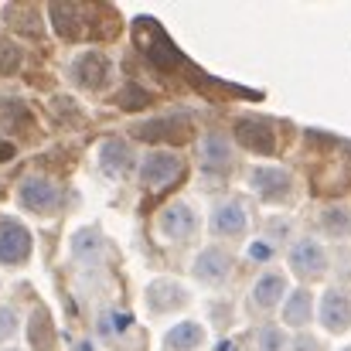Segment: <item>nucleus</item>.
I'll list each match as a JSON object with an SVG mask.
<instances>
[{
  "label": "nucleus",
  "instance_id": "1",
  "mask_svg": "<svg viewBox=\"0 0 351 351\" xmlns=\"http://www.w3.org/2000/svg\"><path fill=\"white\" fill-rule=\"evenodd\" d=\"M17 205L24 212H34V215H55L65 205V191L58 181H51L45 174H27L17 184Z\"/></svg>",
  "mask_w": 351,
  "mask_h": 351
},
{
  "label": "nucleus",
  "instance_id": "2",
  "mask_svg": "<svg viewBox=\"0 0 351 351\" xmlns=\"http://www.w3.org/2000/svg\"><path fill=\"white\" fill-rule=\"evenodd\" d=\"M249 188L266 205H287L293 198V174L280 164H256L249 171Z\"/></svg>",
  "mask_w": 351,
  "mask_h": 351
},
{
  "label": "nucleus",
  "instance_id": "3",
  "mask_svg": "<svg viewBox=\"0 0 351 351\" xmlns=\"http://www.w3.org/2000/svg\"><path fill=\"white\" fill-rule=\"evenodd\" d=\"M181 174H184V160H181L178 154H171V150H150V154H143V160H140V181H143V188H150V191H167V188H174V184L181 181Z\"/></svg>",
  "mask_w": 351,
  "mask_h": 351
},
{
  "label": "nucleus",
  "instance_id": "4",
  "mask_svg": "<svg viewBox=\"0 0 351 351\" xmlns=\"http://www.w3.org/2000/svg\"><path fill=\"white\" fill-rule=\"evenodd\" d=\"M287 263H290V269L300 276V280H321L324 273H328V249L321 245V239H314V235H300V239H293L290 242V249H287Z\"/></svg>",
  "mask_w": 351,
  "mask_h": 351
},
{
  "label": "nucleus",
  "instance_id": "5",
  "mask_svg": "<svg viewBox=\"0 0 351 351\" xmlns=\"http://www.w3.org/2000/svg\"><path fill=\"white\" fill-rule=\"evenodd\" d=\"M31 229L14 215H0V266H24L31 259Z\"/></svg>",
  "mask_w": 351,
  "mask_h": 351
},
{
  "label": "nucleus",
  "instance_id": "6",
  "mask_svg": "<svg viewBox=\"0 0 351 351\" xmlns=\"http://www.w3.org/2000/svg\"><path fill=\"white\" fill-rule=\"evenodd\" d=\"M157 235L167 242H188L198 232V212L188 202H171L157 212Z\"/></svg>",
  "mask_w": 351,
  "mask_h": 351
},
{
  "label": "nucleus",
  "instance_id": "7",
  "mask_svg": "<svg viewBox=\"0 0 351 351\" xmlns=\"http://www.w3.org/2000/svg\"><path fill=\"white\" fill-rule=\"evenodd\" d=\"M314 314H317L321 328L331 331V335L351 331V290H345V287H328V290L321 293Z\"/></svg>",
  "mask_w": 351,
  "mask_h": 351
},
{
  "label": "nucleus",
  "instance_id": "8",
  "mask_svg": "<svg viewBox=\"0 0 351 351\" xmlns=\"http://www.w3.org/2000/svg\"><path fill=\"white\" fill-rule=\"evenodd\" d=\"M136 45H140V51H143L154 65H178V62H181L174 41H171V38L164 34V27H160L157 21H150V17H140V21H136Z\"/></svg>",
  "mask_w": 351,
  "mask_h": 351
},
{
  "label": "nucleus",
  "instance_id": "9",
  "mask_svg": "<svg viewBox=\"0 0 351 351\" xmlns=\"http://www.w3.org/2000/svg\"><path fill=\"white\" fill-rule=\"evenodd\" d=\"M232 269H235L232 252L222 249V245H208V249H202V252L195 256V266H191L195 280L205 283V287H226V283L232 280Z\"/></svg>",
  "mask_w": 351,
  "mask_h": 351
},
{
  "label": "nucleus",
  "instance_id": "10",
  "mask_svg": "<svg viewBox=\"0 0 351 351\" xmlns=\"http://www.w3.org/2000/svg\"><path fill=\"white\" fill-rule=\"evenodd\" d=\"M69 75H72V82H75V86H82V89L96 93V89L110 86L113 62H110L103 51H82V55H75V58H72Z\"/></svg>",
  "mask_w": 351,
  "mask_h": 351
},
{
  "label": "nucleus",
  "instance_id": "11",
  "mask_svg": "<svg viewBox=\"0 0 351 351\" xmlns=\"http://www.w3.org/2000/svg\"><path fill=\"white\" fill-rule=\"evenodd\" d=\"M208 229H212V235H219V239L242 235L249 229V208H245V202L239 195H229V198L215 202L212 219H208Z\"/></svg>",
  "mask_w": 351,
  "mask_h": 351
},
{
  "label": "nucleus",
  "instance_id": "12",
  "mask_svg": "<svg viewBox=\"0 0 351 351\" xmlns=\"http://www.w3.org/2000/svg\"><path fill=\"white\" fill-rule=\"evenodd\" d=\"M198 164H202L205 174H215V178L229 174L235 167V143L226 133L212 130V133L198 143Z\"/></svg>",
  "mask_w": 351,
  "mask_h": 351
},
{
  "label": "nucleus",
  "instance_id": "13",
  "mask_svg": "<svg viewBox=\"0 0 351 351\" xmlns=\"http://www.w3.org/2000/svg\"><path fill=\"white\" fill-rule=\"evenodd\" d=\"M188 130H191V117L188 113H181V110H174V113H164V117L157 119H147V123H136L133 126V133L140 136V140H171V143H181L184 136H188Z\"/></svg>",
  "mask_w": 351,
  "mask_h": 351
},
{
  "label": "nucleus",
  "instance_id": "14",
  "mask_svg": "<svg viewBox=\"0 0 351 351\" xmlns=\"http://www.w3.org/2000/svg\"><path fill=\"white\" fill-rule=\"evenodd\" d=\"M235 140L252 154H276V130L266 117H242L235 123Z\"/></svg>",
  "mask_w": 351,
  "mask_h": 351
},
{
  "label": "nucleus",
  "instance_id": "15",
  "mask_svg": "<svg viewBox=\"0 0 351 351\" xmlns=\"http://www.w3.org/2000/svg\"><path fill=\"white\" fill-rule=\"evenodd\" d=\"M283 297H287V280L276 269H266L249 290V300H252L256 311H273V307H280Z\"/></svg>",
  "mask_w": 351,
  "mask_h": 351
},
{
  "label": "nucleus",
  "instance_id": "16",
  "mask_svg": "<svg viewBox=\"0 0 351 351\" xmlns=\"http://www.w3.org/2000/svg\"><path fill=\"white\" fill-rule=\"evenodd\" d=\"M147 304L154 314H167V311H178L188 304V290L178 280H154L147 287Z\"/></svg>",
  "mask_w": 351,
  "mask_h": 351
},
{
  "label": "nucleus",
  "instance_id": "17",
  "mask_svg": "<svg viewBox=\"0 0 351 351\" xmlns=\"http://www.w3.org/2000/svg\"><path fill=\"white\" fill-rule=\"evenodd\" d=\"M103 252H106V235H103V229L86 226V229H79V232L72 235V259L75 263L96 266L103 259Z\"/></svg>",
  "mask_w": 351,
  "mask_h": 351
},
{
  "label": "nucleus",
  "instance_id": "18",
  "mask_svg": "<svg viewBox=\"0 0 351 351\" xmlns=\"http://www.w3.org/2000/svg\"><path fill=\"white\" fill-rule=\"evenodd\" d=\"M48 17H51V24H55V31L62 38H82L86 27H89L86 10L79 3H51L48 7Z\"/></svg>",
  "mask_w": 351,
  "mask_h": 351
},
{
  "label": "nucleus",
  "instance_id": "19",
  "mask_svg": "<svg viewBox=\"0 0 351 351\" xmlns=\"http://www.w3.org/2000/svg\"><path fill=\"white\" fill-rule=\"evenodd\" d=\"M99 167L106 174H113V178L126 174L133 167V150H130V143L123 136H106L99 143Z\"/></svg>",
  "mask_w": 351,
  "mask_h": 351
},
{
  "label": "nucleus",
  "instance_id": "20",
  "mask_svg": "<svg viewBox=\"0 0 351 351\" xmlns=\"http://www.w3.org/2000/svg\"><path fill=\"white\" fill-rule=\"evenodd\" d=\"M311 317H314V297H311V290H307V287H297L293 293H287L283 324L293 328V331H300V328L311 324Z\"/></svg>",
  "mask_w": 351,
  "mask_h": 351
},
{
  "label": "nucleus",
  "instance_id": "21",
  "mask_svg": "<svg viewBox=\"0 0 351 351\" xmlns=\"http://www.w3.org/2000/svg\"><path fill=\"white\" fill-rule=\"evenodd\" d=\"M317 232L331 235V239L351 235V205H345V202L324 205V208L317 212Z\"/></svg>",
  "mask_w": 351,
  "mask_h": 351
},
{
  "label": "nucleus",
  "instance_id": "22",
  "mask_svg": "<svg viewBox=\"0 0 351 351\" xmlns=\"http://www.w3.org/2000/svg\"><path fill=\"white\" fill-rule=\"evenodd\" d=\"M205 345V328L195 321H181L164 335V348L167 351H198Z\"/></svg>",
  "mask_w": 351,
  "mask_h": 351
},
{
  "label": "nucleus",
  "instance_id": "23",
  "mask_svg": "<svg viewBox=\"0 0 351 351\" xmlns=\"http://www.w3.org/2000/svg\"><path fill=\"white\" fill-rule=\"evenodd\" d=\"M130 328H133V317L119 307H103L99 317H96V331H99L103 341H119Z\"/></svg>",
  "mask_w": 351,
  "mask_h": 351
},
{
  "label": "nucleus",
  "instance_id": "24",
  "mask_svg": "<svg viewBox=\"0 0 351 351\" xmlns=\"http://www.w3.org/2000/svg\"><path fill=\"white\" fill-rule=\"evenodd\" d=\"M24 123H27V106L17 96H0V126L17 133Z\"/></svg>",
  "mask_w": 351,
  "mask_h": 351
},
{
  "label": "nucleus",
  "instance_id": "25",
  "mask_svg": "<svg viewBox=\"0 0 351 351\" xmlns=\"http://www.w3.org/2000/svg\"><path fill=\"white\" fill-rule=\"evenodd\" d=\"M287 345H290V338L280 328H273V324L256 331V351H287Z\"/></svg>",
  "mask_w": 351,
  "mask_h": 351
},
{
  "label": "nucleus",
  "instance_id": "26",
  "mask_svg": "<svg viewBox=\"0 0 351 351\" xmlns=\"http://www.w3.org/2000/svg\"><path fill=\"white\" fill-rule=\"evenodd\" d=\"M17 69H21V51H17V45L7 41V38H0V75H10V72H17Z\"/></svg>",
  "mask_w": 351,
  "mask_h": 351
},
{
  "label": "nucleus",
  "instance_id": "27",
  "mask_svg": "<svg viewBox=\"0 0 351 351\" xmlns=\"http://www.w3.org/2000/svg\"><path fill=\"white\" fill-rule=\"evenodd\" d=\"M17 328H21L17 311H14L10 304H0V341H10V338L17 335Z\"/></svg>",
  "mask_w": 351,
  "mask_h": 351
},
{
  "label": "nucleus",
  "instance_id": "28",
  "mask_svg": "<svg viewBox=\"0 0 351 351\" xmlns=\"http://www.w3.org/2000/svg\"><path fill=\"white\" fill-rule=\"evenodd\" d=\"M117 103L123 110H140V106H147L150 103V96L143 93V89H136V86H130V89H123L117 96Z\"/></svg>",
  "mask_w": 351,
  "mask_h": 351
},
{
  "label": "nucleus",
  "instance_id": "29",
  "mask_svg": "<svg viewBox=\"0 0 351 351\" xmlns=\"http://www.w3.org/2000/svg\"><path fill=\"white\" fill-rule=\"evenodd\" d=\"M273 256H276V242H273V239H256V242L249 245V259H256V263L273 259Z\"/></svg>",
  "mask_w": 351,
  "mask_h": 351
},
{
  "label": "nucleus",
  "instance_id": "30",
  "mask_svg": "<svg viewBox=\"0 0 351 351\" xmlns=\"http://www.w3.org/2000/svg\"><path fill=\"white\" fill-rule=\"evenodd\" d=\"M287 351H324L321 348V341L314 338V335H307V331H300L290 345H287Z\"/></svg>",
  "mask_w": 351,
  "mask_h": 351
},
{
  "label": "nucleus",
  "instance_id": "31",
  "mask_svg": "<svg viewBox=\"0 0 351 351\" xmlns=\"http://www.w3.org/2000/svg\"><path fill=\"white\" fill-rule=\"evenodd\" d=\"M72 351H96V348H93L89 341H75V348H72Z\"/></svg>",
  "mask_w": 351,
  "mask_h": 351
},
{
  "label": "nucleus",
  "instance_id": "32",
  "mask_svg": "<svg viewBox=\"0 0 351 351\" xmlns=\"http://www.w3.org/2000/svg\"><path fill=\"white\" fill-rule=\"evenodd\" d=\"M345 351H351V348H345Z\"/></svg>",
  "mask_w": 351,
  "mask_h": 351
}]
</instances>
